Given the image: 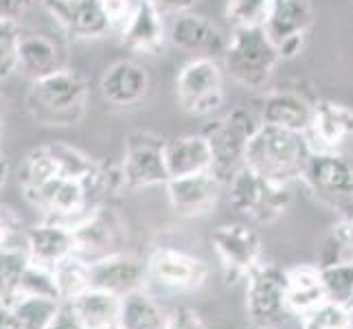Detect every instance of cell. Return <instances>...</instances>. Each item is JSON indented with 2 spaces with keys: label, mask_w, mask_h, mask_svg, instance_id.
Listing matches in <instances>:
<instances>
[{
  "label": "cell",
  "mask_w": 353,
  "mask_h": 329,
  "mask_svg": "<svg viewBox=\"0 0 353 329\" xmlns=\"http://www.w3.org/2000/svg\"><path fill=\"white\" fill-rule=\"evenodd\" d=\"M167 329H209V325L202 321L198 312L189 308H178L172 312V321H169Z\"/></svg>",
  "instance_id": "42"
},
{
  "label": "cell",
  "mask_w": 353,
  "mask_h": 329,
  "mask_svg": "<svg viewBox=\"0 0 353 329\" xmlns=\"http://www.w3.org/2000/svg\"><path fill=\"white\" fill-rule=\"evenodd\" d=\"M169 42L193 57L220 59L226 53L228 35L217 24L198 14H178L169 24Z\"/></svg>",
  "instance_id": "15"
},
{
  "label": "cell",
  "mask_w": 353,
  "mask_h": 329,
  "mask_svg": "<svg viewBox=\"0 0 353 329\" xmlns=\"http://www.w3.org/2000/svg\"><path fill=\"white\" fill-rule=\"evenodd\" d=\"M103 11L108 16V22H110L112 31H121L125 27V22L130 20V16L137 9L139 0H101Z\"/></svg>",
  "instance_id": "40"
},
{
  "label": "cell",
  "mask_w": 353,
  "mask_h": 329,
  "mask_svg": "<svg viewBox=\"0 0 353 329\" xmlns=\"http://www.w3.org/2000/svg\"><path fill=\"white\" fill-rule=\"evenodd\" d=\"M46 329H83V325L79 323L75 310H72V306L68 301H62V306H59L57 314L53 316L51 325H48Z\"/></svg>",
  "instance_id": "43"
},
{
  "label": "cell",
  "mask_w": 353,
  "mask_h": 329,
  "mask_svg": "<svg viewBox=\"0 0 353 329\" xmlns=\"http://www.w3.org/2000/svg\"><path fill=\"white\" fill-rule=\"evenodd\" d=\"M0 250H27V228L7 204H0Z\"/></svg>",
  "instance_id": "38"
},
{
  "label": "cell",
  "mask_w": 353,
  "mask_h": 329,
  "mask_svg": "<svg viewBox=\"0 0 353 329\" xmlns=\"http://www.w3.org/2000/svg\"><path fill=\"white\" fill-rule=\"evenodd\" d=\"M246 314L257 329H281L292 314L285 301V270L274 263H259L246 279Z\"/></svg>",
  "instance_id": "7"
},
{
  "label": "cell",
  "mask_w": 353,
  "mask_h": 329,
  "mask_svg": "<svg viewBox=\"0 0 353 329\" xmlns=\"http://www.w3.org/2000/svg\"><path fill=\"white\" fill-rule=\"evenodd\" d=\"M150 3H152V0H150Z\"/></svg>",
  "instance_id": "52"
},
{
  "label": "cell",
  "mask_w": 353,
  "mask_h": 329,
  "mask_svg": "<svg viewBox=\"0 0 353 329\" xmlns=\"http://www.w3.org/2000/svg\"><path fill=\"white\" fill-rule=\"evenodd\" d=\"M272 0H228L226 18L233 29H263Z\"/></svg>",
  "instance_id": "33"
},
{
  "label": "cell",
  "mask_w": 353,
  "mask_h": 329,
  "mask_svg": "<svg viewBox=\"0 0 353 329\" xmlns=\"http://www.w3.org/2000/svg\"><path fill=\"white\" fill-rule=\"evenodd\" d=\"M16 297H48V299L62 301L57 295L53 272L48 270V268L35 266L31 261H29L27 268H24V272L20 277L18 288H16Z\"/></svg>",
  "instance_id": "36"
},
{
  "label": "cell",
  "mask_w": 353,
  "mask_h": 329,
  "mask_svg": "<svg viewBox=\"0 0 353 329\" xmlns=\"http://www.w3.org/2000/svg\"><path fill=\"white\" fill-rule=\"evenodd\" d=\"M349 261H353V241H351V248H349Z\"/></svg>",
  "instance_id": "48"
},
{
  "label": "cell",
  "mask_w": 353,
  "mask_h": 329,
  "mask_svg": "<svg viewBox=\"0 0 353 329\" xmlns=\"http://www.w3.org/2000/svg\"><path fill=\"white\" fill-rule=\"evenodd\" d=\"M9 172H11V165H9V158L0 152V189L5 187V182L9 178Z\"/></svg>",
  "instance_id": "46"
},
{
  "label": "cell",
  "mask_w": 353,
  "mask_h": 329,
  "mask_svg": "<svg viewBox=\"0 0 353 329\" xmlns=\"http://www.w3.org/2000/svg\"><path fill=\"white\" fill-rule=\"evenodd\" d=\"M27 266V250H0V301L9 303L16 297L18 281Z\"/></svg>",
  "instance_id": "37"
},
{
  "label": "cell",
  "mask_w": 353,
  "mask_h": 329,
  "mask_svg": "<svg viewBox=\"0 0 353 329\" xmlns=\"http://www.w3.org/2000/svg\"><path fill=\"white\" fill-rule=\"evenodd\" d=\"M165 139L148 130H137L128 134L123 145V169L128 189H148L156 185H167L169 172L165 161Z\"/></svg>",
  "instance_id": "9"
},
{
  "label": "cell",
  "mask_w": 353,
  "mask_h": 329,
  "mask_svg": "<svg viewBox=\"0 0 353 329\" xmlns=\"http://www.w3.org/2000/svg\"><path fill=\"white\" fill-rule=\"evenodd\" d=\"M20 38H22V24L0 16V81L18 72Z\"/></svg>",
  "instance_id": "35"
},
{
  "label": "cell",
  "mask_w": 353,
  "mask_h": 329,
  "mask_svg": "<svg viewBox=\"0 0 353 329\" xmlns=\"http://www.w3.org/2000/svg\"><path fill=\"white\" fill-rule=\"evenodd\" d=\"M51 272L62 301H72L90 288V263L79 255H70L64 261H59Z\"/></svg>",
  "instance_id": "31"
},
{
  "label": "cell",
  "mask_w": 353,
  "mask_h": 329,
  "mask_svg": "<svg viewBox=\"0 0 353 329\" xmlns=\"http://www.w3.org/2000/svg\"><path fill=\"white\" fill-rule=\"evenodd\" d=\"M83 191L90 211L105 206L114 196H119L121 189H125V178L121 165H114L110 161H94L90 172L81 178Z\"/></svg>",
  "instance_id": "28"
},
{
  "label": "cell",
  "mask_w": 353,
  "mask_h": 329,
  "mask_svg": "<svg viewBox=\"0 0 353 329\" xmlns=\"http://www.w3.org/2000/svg\"><path fill=\"white\" fill-rule=\"evenodd\" d=\"M62 68H66V53L62 46L48 35L22 29L18 46V72L31 81H38Z\"/></svg>",
  "instance_id": "23"
},
{
  "label": "cell",
  "mask_w": 353,
  "mask_h": 329,
  "mask_svg": "<svg viewBox=\"0 0 353 329\" xmlns=\"http://www.w3.org/2000/svg\"><path fill=\"white\" fill-rule=\"evenodd\" d=\"M167 200L180 217L209 215L220 200L222 182L211 172L178 176L167 180Z\"/></svg>",
  "instance_id": "16"
},
{
  "label": "cell",
  "mask_w": 353,
  "mask_h": 329,
  "mask_svg": "<svg viewBox=\"0 0 353 329\" xmlns=\"http://www.w3.org/2000/svg\"><path fill=\"white\" fill-rule=\"evenodd\" d=\"M145 268H148V281L174 292H196L204 286L209 275L202 259L172 246L154 248Z\"/></svg>",
  "instance_id": "13"
},
{
  "label": "cell",
  "mask_w": 353,
  "mask_h": 329,
  "mask_svg": "<svg viewBox=\"0 0 353 329\" xmlns=\"http://www.w3.org/2000/svg\"><path fill=\"white\" fill-rule=\"evenodd\" d=\"M327 301H336L349 306L353 301V261H336L321 268Z\"/></svg>",
  "instance_id": "32"
},
{
  "label": "cell",
  "mask_w": 353,
  "mask_h": 329,
  "mask_svg": "<svg viewBox=\"0 0 353 329\" xmlns=\"http://www.w3.org/2000/svg\"><path fill=\"white\" fill-rule=\"evenodd\" d=\"M163 11L150 0H139L137 9L125 22V27L119 31L121 42L125 48L145 55H154L169 40V31L165 27Z\"/></svg>",
  "instance_id": "19"
},
{
  "label": "cell",
  "mask_w": 353,
  "mask_h": 329,
  "mask_svg": "<svg viewBox=\"0 0 353 329\" xmlns=\"http://www.w3.org/2000/svg\"><path fill=\"white\" fill-rule=\"evenodd\" d=\"M222 62L230 79L239 86L265 90L281 57L263 29H233Z\"/></svg>",
  "instance_id": "4"
},
{
  "label": "cell",
  "mask_w": 353,
  "mask_h": 329,
  "mask_svg": "<svg viewBox=\"0 0 353 329\" xmlns=\"http://www.w3.org/2000/svg\"><path fill=\"white\" fill-rule=\"evenodd\" d=\"M99 88L103 99L114 108L137 106L150 90V75L134 59H119L101 75Z\"/></svg>",
  "instance_id": "20"
},
{
  "label": "cell",
  "mask_w": 353,
  "mask_h": 329,
  "mask_svg": "<svg viewBox=\"0 0 353 329\" xmlns=\"http://www.w3.org/2000/svg\"><path fill=\"white\" fill-rule=\"evenodd\" d=\"M349 329H353V301L349 303Z\"/></svg>",
  "instance_id": "47"
},
{
  "label": "cell",
  "mask_w": 353,
  "mask_h": 329,
  "mask_svg": "<svg viewBox=\"0 0 353 329\" xmlns=\"http://www.w3.org/2000/svg\"><path fill=\"white\" fill-rule=\"evenodd\" d=\"M261 126V117L248 108H235L204 126L202 137L211 150V174L222 185H228L239 169L246 167L248 143Z\"/></svg>",
  "instance_id": "3"
},
{
  "label": "cell",
  "mask_w": 353,
  "mask_h": 329,
  "mask_svg": "<svg viewBox=\"0 0 353 329\" xmlns=\"http://www.w3.org/2000/svg\"><path fill=\"white\" fill-rule=\"evenodd\" d=\"M165 161L169 178L211 172V150L200 134H187L165 143Z\"/></svg>",
  "instance_id": "25"
},
{
  "label": "cell",
  "mask_w": 353,
  "mask_h": 329,
  "mask_svg": "<svg viewBox=\"0 0 353 329\" xmlns=\"http://www.w3.org/2000/svg\"><path fill=\"white\" fill-rule=\"evenodd\" d=\"M57 178H62V169H59V163L51 150V145L35 148L24 156L18 176L24 198L33 196L35 191H40L48 182H53Z\"/></svg>",
  "instance_id": "29"
},
{
  "label": "cell",
  "mask_w": 353,
  "mask_h": 329,
  "mask_svg": "<svg viewBox=\"0 0 353 329\" xmlns=\"http://www.w3.org/2000/svg\"><path fill=\"white\" fill-rule=\"evenodd\" d=\"M314 152H338L353 137V110L336 101H316L312 126L305 132Z\"/></svg>",
  "instance_id": "21"
},
{
  "label": "cell",
  "mask_w": 353,
  "mask_h": 329,
  "mask_svg": "<svg viewBox=\"0 0 353 329\" xmlns=\"http://www.w3.org/2000/svg\"><path fill=\"white\" fill-rule=\"evenodd\" d=\"M172 312H167L148 290L139 288L121 299V329H167Z\"/></svg>",
  "instance_id": "26"
},
{
  "label": "cell",
  "mask_w": 353,
  "mask_h": 329,
  "mask_svg": "<svg viewBox=\"0 0 353 329\" xmlns=\"http://www.w3.org/2000/svg\"><path fill=\"white\" fill-rule=\"evenodd\" d=\"M51 150L57 158L59 163V169H62V176L64 178H83L90 167L94 165V161L83 154L81 150L72 148V145H66V143H51Z\"/></svg>",
  "instance_id": "39"
},
{
  "label": "cell",
  "mask_w": 353,
  "mask_h": 329,
  "mask_svg": "<svg viewBox=\"0 0 353 329\" xmlns=\"http://www.w3.org/2000/svg\"><path fill=\"white\" fill-rule=\"evenodd\" d=\"M312 196L353 222V163L340 152H314L303 180Z\"/></svg>",
  "instance_id": "5"
},
{
  "label": "cell",
  "mask_w": 353,
  "mask_h": 329,
  "mask_svg": "<svg viewBox=\"0 0 353 329\" xmlns=\"http://www.w3.org/2000/svg\"><path fill=\"white\" fill-rule=\"evenodd\" d=\"M211 243L222 263L226 283L246 281L248 275L261 263V237L252 226L243 222L220 226L213 233Z\"/></svg>",
  "instance_id": "10"
},
{
  "label": "cell",
  "mask_w": 353,
  "mask_h": 329,
  "mask_svg": "<svg viewBox=\"0 0 353 329\" xmlns=\"http://www.w3.org/2000/svg\"><path fill=\"white\" fill-rule=\"evenodd\" d=\"M0 110H3V94H0Z\"/></svg>",
  "instance_id": "50"
},
{
  "label": "cell",
  "mask_w": 353,
  "mask_h": 329,
  "mask_svg": "<svg viewBox=\"0 0 353 329\" xmlns=\"http://www.w3.org/2000/svg\"><path fill=\"white\" fill-rule=\"evenodd\" d=\"M312 22L314 14L310 0H272L263 31L276 46L279 57L294 59L305 46Z\"/></svg>",
  "instance_id": "11"
},
{
  "label": "cell",
  "mask_w": 353,
  "mask_h": 329,
  "mask_svg": "<svg viewBox=\"0 0 353 329\" xmlns=\"http://www.w3.org/2000/svg\"><path fill=\"white\" fill-rule=\"evenodd\" d=\"M178 103L189 114L209 117L224 103V72L217 59L193 57L176 77Z\"/></svg>",
  "instance_id": "8"
},
{
  "label": "cell",
  "mask_w": 353,
  "mask_h": 329,
  "mask_svg": "<svg viewBox=\"0 0 353 329\" xmlns=\"http://www.w3.org/2000/svg\"><path fill=\"white\" fill-rule=\"evenodd\" d=\"M70 228L72 235H75V255H79L88 263L103 259L108 255L121 252L125 228L121 217L108 204L88 211Z\"/></svg>",
  "instance_id": "12"
},
{
  "label": "cell",
  "mask_w": 353,
  "mask_h": 329,
  "mask_svg": "<svg viewBox=\"0 0 353 329\" xmlns=\"http://www.w3.org/2000/svg\"><path fill=\"white\" fill-rule=\"evenodd\" d=\"M285 301L299 319L327 301L319 266H296L285 270Z\"/></svg>",
  "instance_id": "24"
},
{
  "label": "cell",
  "mask_w": 353,
  "mask_h": 329,
  "mask_svg": "<svg viewBox=\"0 0 353 329\" xmlns=\"http://www.w3.org/2000/svg\"><path fill=\"white\" fill-rule=\"evenodd\" d=\"M349 226H351V233H353V222H349Z\"/></svg>",
  "instance_id": "51"
},
{
  "label": "cell",
  "mask_w": 353,
  "mask_h": 329,
  "mask_svg": "<svg viewBox=\"0 0 353 329\" xmlns=\"http://www.w3.org/2000/svg\"><path fill=\"white\" fill-rule=\"evenodd\" d=\"M42 7L72 40H97L112 31L101 0H44Z\"/></svg>",
  "instance_id": "14"
},
{
  "label": "cell",
  "mask_w": 353,
  "mask_h": 329,
  "mask_svg": "<svg viewBox=\"0 0 353 329\" xmlns=\"http://www.w3.org/2000/svg\"><path fill=\"white\" fill-rule=\"evenodd\" d=\"M148 268L137 255L114 252L90 263V288H99L123 299L130 292L145 288Z\"/></svg>",
  "instance_id": "17"
},
{
  "label": "cell",
  "mask_w": 353,
  "mask_h": 329,
  "mask_svg": "<svg viewBox=\"0 0 353 329\" xmlns=\"http://www.w3.org/2000/svg\"><path fill=\"white\" fill-rule=\"evenodd\" d=\"M299 329H349V306L325 301L299 319Z\"/></svg>",
  "instance_id": "34"
},
{
  "label": "cell",
  "mask_w": 353,
  "mask_h": 329,
  "mask_svg": "<svg viewBox=\"0 0 353 329\" xmlns=\"http://www.w3.org/2000/svg\"><path fill=\"white\" fill-rule=\"evenodd\" d=\"M27 255L29 261L53 270L70 255H75V235L72 228L53 219H42L40 224L27 228Z\"/></svg>",
  "instance_id": "18"
},
{
  "label": "cell",
  "mask_w": 353,
  "mask_h": 329,
  "mask_svg": "<svg viewBox=\"0 0 353 329\" xmlns=\"http://www.w3.org/2000/svg\"><path fill=\"white\" fill-rule=\"evenodd\" d=\"M0 329H14V325H11L9 303H5V301H0Z\"/></svg>",
  "instance_id": "45"
},
{
  "label": "cell",
  "mask_w": 353,
  "mask_h": 329,
  "mask_svg": "<svg viewBox=\"0 0 353 329\" xmlns=\"http://www.w3.org/2000/svg\"><path fill=\"white\" fill-rule=\"evenodd\" d=\"M3 128H5V123H3V117H0V134H3Z\"/></svg>",
  "instance_id": "49"
},
{
  "label": "cell",
  "mask_w": 353,
  "mask_h": 329,
  "mask_svg": "<svg viewBox=\"0 0 353 329\" xmlns=\"http://www.w3.org/2000/svg\"><path fill=\"white\" fill-rule=\"evenodd\" d=\"M62 301L48 297H16L9 301L14 329H46Z\"/></svg>",
  "instance_id": "30"
},
{
  "label": "cell",
  "mask_w": 353,
  "mask_h": 329,
  "mask_svg": "<svg viewBox=\"0 0 353 329\" xmlns=\"http://www.w3.org/2000/svg\"><path fill=\"white\" fill-rule=\"evenodd\" d=\"M314 106L316 101H310L299 90H270L261 101L259 117L265 126L307 132L314 119Z\"/></svg>",
  "instance_id": "22"
},
{
  "label": "cell",
  "mask_w": 353,
  "mask_h": 329,
  "mask_svg": "<svg viewBox=\"0 0 353 329\" xmlns=\"http://www.w3.org/2000/svg\"><path fill=\"white\" fill-rule=\"evenodd\" d=\"M88 83L72 68H62L53 75L31 81L27 92L29 114L42 126L72 128L86 114Z\"/></svg>",
  "instance_id": "2"
},
{
  "label": "cell",
  "mask_w": 353,
  "mask_h": 329,
  "mask_svg": "<svg viewBox=\"0 0 353 329\" xmlns=\"http://www.w3.org/2000/svg\"><path fill=\"white\" fill-rule=\"evenodd\" d=\"M83 329H108L119 323L121 297L99 288H88L79 297L68 301Z\"/></svg>",
  "instance_id": "27"
},
{
  "label": "cell",
  "mask_w": 353,
  "mask_h": 329,
  "mask_svg": "<svg viewBox=\"0 0 353 329\" xmlns=\"http://www.w3.org/2000/svg\"><path fill=\"white\" fill-rule=\"evenodd\" d=\"M152 3L161 9L163 14L178 16V14H187V11H191L193 5H196V0H152Z\"/></svg>",
  "instance_id": "44"
},
{
  "label": "cell",
  "mask_w": 353,
  "mask_h": 329,
  "mask_svg": "<svg viewBox=\"0 0 353 329\" xmlns=\"http://www.w3.org/2000/svg\"><path fill=\"white\" fill-rule=\"evenodd\" d=\"M228 202L235 211L248 215L259 224H272L290 206V185L268 180L248 165L228 182Z\"/></svg>",
  "instance_id": "6"
},
{
  "label": "cell",
  "mask_w": 353,
  "mask_h": 329,
  "mask_svg": "<svg viewBox=\"0 0 353 329\" xmlns=\"http://www.w3.org/2000/svg\"><path fill=\"white\" fill-rule=\"evenodd\" d=\"M44 5V0H0V16L20 22L33 9Z\"/></svg>",
  "instance_id": "41"
},
{
  "label": "cell",
  "mask_w": 353,
  "mask_h": 329,
  "mask_svg": "<svg viewBox=\"0 0 353 329\" xmlns=\"http://www.w3.org/2000/svg\"><path fill=\"white\" fill-rule=\"evenodd\" d=\"M312 154L314 148L305 132L263 123L248 143L246 165L268 180L292 185L303 180Z\"/></svg>",
  "instance_id": "1"
}]
</instances>
